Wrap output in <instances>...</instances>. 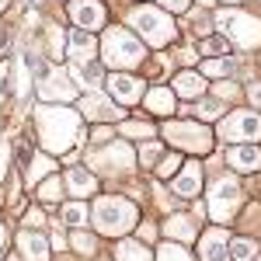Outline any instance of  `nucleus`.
<instances>
[{"mask_svg":"<svg viewBox=\"0 0 261 261\" xmlns=\"http://www.w3.org/2000/svg\"><path fill=\"white\" fill-rule=\"evenodd\" d=\"M39 133H42L45 150L63 153L70 143L81 136V119L70 108H49V105H42L39 108Z\"/></svg>","mask_w":261,"mask_h":261,"instance_id":"obj_1","label":"nucleus"},{"mask_svg":"<svg viewBox=\"0 0 261 261\" xmlns=\"http://www.w3.org/2000/svg\"><path fill=\"white\" fill-rule=\"evenodd\" d=\"M101 53H105V63H112L115 70H129L143 63V45L133 32L125 28H108L105 32V42H101Z\"/></svg>","mask_w":261,"mask_h":261,"instance_id":"obj_2","label":"nucleus"},{"mask_svg":"<svg viewBox=\"0 0 261 261\" xmlns=\"http://www.w3.org/2000/svg\"><path fill=\"white\" fill-rule=\"evenodd\" d=\"M94 223H98L101 233H125L136 223V205L119 199V195L98 199V205H94Z\"/></svg>","mask_w":261,"mask_h":261,"instance_id":"obj_3","label":"nucleus"},{"mask_svg":"<svg viewBox=\"0 0 261 261\" xmlns=\"http://www.w3.org/2000/svg\"><path fill=\"white\" fill-rule=\"evenodd\" d=\"M220 28H226V35L244 45V49H251V45H261V18H251V14H244V11H223L220 18H216Z\"/></svg>","mask_w":261,"mask_h":261,"instance_id":"obj_4","label":"nucleus"},{"mask_svg":"<svg viewBox=\"0 0 261 261\" xmlns=\"http://www.w3.org/2000/svg\"><path fill=\"white\" fill-rule=\"evenodd\" d=\"M133 24L140 28V35L150 45H167L174 39V24L164 11H153V7H136L133 11Z\"/></svg>","mask_w":261,"mask_h":261,"instance_id":"obj_5","label":"nucleus"},{"mask_svg":"<svg viewBox=\"0 0 261 261\" xmlns=\"http://www.w3.org/2000/svg\"><path fill=\"white\" fill-rule=\"evenodd\" d=\"M220 140L226 143H258L261 140V115L258 112H230L226 119L220 122Z\"/></svg>","mask_w":261,"mask_h":261,"instance_id":"obj_6","label":"nucleus"},{"mask_svg":"<svg viewBox=\"0 0 261 261\" xmlns=\"http://www.w3.org/2000/svg\"><path fill=\"white\" fill-rule=\"evenodd\" d=\"M164 136H171L181 150H192V153H209V150H213V136H209V129H205V125L171 122V125H164Z\"/></svg>","mask_w":261,"mask_h":261,"instance_id":"obj_7","label":"nucleus"},{"mask_svg":"<svg viewBox=\"0 0 261 261\" xmlns=\"http://www.w3.org/2000/svg\"><path fill=\"white\" fill-rule=\"evenodd\" d=\"M237 202H241V188H237V181H233V178H223V181L213 185L209 205H213V216H216V220H226V216L233 213Z\"/></svg>","mask_w":261,"mask_h":261,"instance_id":"obj_8","label":"nucleus"},{"mask_svg":"<svg viewBox=\"0 0 261 261\" xmlns=\"http://www.w3.org/2000/svg\"><path fill=\"white\" fill-rule=\"evenodd\" d=\"M70 18L77 21V28L94 32V28L105 24V7L98 0H70Z\"/></svg>","mask_w":261,"mask_h":261,"instance_id":"obj_9","label":"nucleus"},{"mask_svg":"<svg viewBox=\"0 0 261 261\" xmlns=\"http://www.w3.org/2000/svg\"><path fill=\"white\" fill-rule=\"evenodd\" d=\"M81 112L84 119H94V122H112V119H122L119 105H112L108 98H101V94H87L81 101Z\"/></svg>","mask_w":261,"mask_h":261,"instance_id":"obj_10","label":"nucleus"},{"mask_svg":"<svg viewBox=\"0 0 261 261\" xmlns=\"http://www.w3.org/2000/svg\"><path fill=\"white\" fill-rule=\"evenodd\" d=\"M199 188H202V167L199 164H185V171L174 178V192L181 199H195Z\"/></svg>","mask_w":261,"mask_h":261,"instance_id":"obj_11","label":"nucleus"},{"mask_svg":"<svg viewBox=\"0 0 261 261\" xmlns=\"http://www.w3.org/2000/svg\"><path fill=\"white\" fill-rule=\"evenodd\" d=\"M108 91L115 94L119 101H140V94H143V81H136V77H129V73H115L112 81H108Z\"/></svg>","mask_w":261,"mask_h":261,"instance_id":"obj_12","label":"nucleus"},{"mask_svg":"<svg viewBox=\"0 0 261 261\" xmlns=\"http://www.w3.org/2000/svg\"><path fill=\"white\" fill-rule=\"evenodd\" d=\"M202 258L205 261H230V244L223 230H209L202 237Z\"/></svg>","mask_w":261,"mask_h":261,"instance_id":"obj_13","label":"nucleus"},{"mask_svg":"<svg viewBox=\"0 0 261 261\" xmlns=\"http://www.w3.org/2000/svg\"><path fill=\"white\" fill-rule=\"evenodd\" d=\"M230 164L244 174H254V171H261V150L258 146H237V150H230Z\"/></svg>","mask_w":261,"mask_h":261,"instance_id":"obj_14","label":"nucleus"},{"mask_svg":"<svg viewBox=\"0 0 261 261\" xmlns=\"http://www.w3.org/2000/svg\"><path fill=\"white\" fill-rule=\"evenodd\" d=\"M174 94L181 98H202L205 94V77L202 73H178V81H174Z\"/></svg>","mask_w":261,"mask_h":261,"instance_id":"obj_15","label":"nucleus"},{"mask_svg":"<svg viewBox=\"0 0 261 261\" xmlns=\"http://www.w3.org/2000/svg\"><path fill=\"white\" fill-rule=\"evenodd\" d=\"M146 112H153V115H171V112H174V94H171L167 87H153V91L146 94Z\"/></svg>","mask_w":261,"mask_h":261,"instance_id":"obj_16","label":"nucleus"},{"mask_svg":"<svg viewBox=\"0 0 261 261\" xmlns=\"http://www.w3.org/2000/svg\"><path fill=\"white\" fill-rule=\"evenodd\" d=\"M39 94L45 101H53V98H60V101H70L73 98V87H66V81H63L60 73H53V77H45L39 87Z\"/></svg>","mask_w":261,"mask_h":261,"instance_id":"obj_17","label":"nucleus"},{"mask_svg":"<svg viewBox=\"0 0 261 261\" xmlns=\"http://www.w3.org/2000/svg\"><path fill=\"white\" fill-rule=\"evenodd\" d=\"M91 53H94V39H91V32H84V28H77L73 35H70V56L77 63L91 60Z\"/></svg>","mask_w":261,"mask_h":261,"instance_id":"obj_18","label":"nucleus"},{"mask_svg":"<svg viewBox=\"0 0 261 261\" xmlns=\"http://www.w3.org/2000/svg\"><path fill=\"white\" fill-rule=\"evenodd\" d=\"M66 185H70L73 195H94V188H98L94 174H87V171H81V167H73V171L66 174Z\"/></svg>","mask_w":261,"mask_h":261,"instance_id":"obj_19","label":"nucleus"},{"mask_svg":"<svg viewBox=\"0 0 261 261\" xmlns=\"http://www.w3.org/2000/svg\"><path fill=\"white\" fill-rule=\"evenodd\" d=\"M21 254H24V261H49V254H45V241L42 237H35V233H21Z\"/></svg>","mask_w":261,"mask_h":261,"instance_id":"obj_20","label":"nucleus"},{"mask_svg":"<svg viewBox=\"0 0 261 261\" xmlns=\"http://www.w3.org/2000/svg\"><path fill=\"white\" fill-rule=\"evenodd\" d=\"M230 258L233 261H254L258 258V241H247V237L233 241L230 244Z\"/></svg>","mask_w":261,"mask_h":261,"instance_id":"obj_21","label":"nucleus"},{"mask_svg":"<svg viewBox=\"0 0 261 261\" xmlns=\"http://www.w3.org/2000/svg\"><path fill=\"white\" fill-rule=\"evenodd\" d=\"M119 261H150V254H146V247L136 241H122L119 244Z\"/></svg>","mask_w":261,"mask_h":261,"instance_id":"obj_22","label":"nucleus"},{"mask_svg":"<svg viewBox=\"0 0 261 261\" xmlns=\"http://www.w3.org/2000/svg\"><path fill=\"white\" fill-rule=\"evenodd\" d=\"M195 230H199V223H192L188 216H174V220L167 223V233L171 237H195Z\"/></svg>","mask_w":261,"mask_h":261,"instance_id":"obj_23","label":"nucleus"},{"mask_svg":"<svg viewBox=\"0 0 261 261\" xmlns=\"http://www.w3.org/2000/svg\"><path fill=\"white\" fill-rule=\"evenodd\" d=\"M63 223H66V226H84V223H87V205H84V202H70V205L63 209Z\"/></svg>","mask_w":261,"mask_h":261,"instance_id":"obj_24","label":"nucleus"},{"mask_svg":"<svg viewBox=\"0 0 261 261\" xmlns=\"http://www.w3.org/2000/svg\"><path fill=\"white\" fill-rule=\"evenodd\" d=\"M49 171H53V161H49V157H39V161L32 164V171H24V181H28V185H35V181L45 178Z\"/></svg>","mask_w":261,"mask_h":261,"instance_id":"obj_25","label":"nucleus"},{"mask_svg":"<svg viewBox=\"0 0 261 261\" xmlns=\"http://www.w3.org/2000/svg\"><path fill=\"white\" fill-rule=\"evenodd\" d=\"M161 261H192V254H188L185 247H178V244H164L161 247Z\"/></svg>","mask_w":261,"mask_h":261,"instance_id":"obj_26","label":"nucleus"},{"mask_svg":"<svg viewBox=\"0 0 261 261\" xmlns=\"http://www.w3.org/2000/svg\"><path fill=\"white\" fill-rule=\"evenodd\" d=\"M60 192H63V185L56 178H49V181H42V185H39V199H45V202L60 199Z\"/></svg>","mask_w":261,"mask_h":261,"instance_id":"obj_27","label":"nucleus"},{"mask_svg":"<svg viewBox=\"0 0 261 261\" xmlns=\"http://www.w3.org/2000/svg\"><path fill=\"white\" fill-rule=\"evenodd\" d=\"M178 167H181V161L171 153V157H164V161L157 164V174H161V178H174V174H178Z\"/></svg>","mask_w":261,"mask_h":261,"instance_id":"obj_28","label":"nucleus"},{"mask_svg":"<svg viewBox=\"0 0 261 261\" xmlns=\"http://www.w3.org/2000/svg\"><path fill=\"white\" fill-rule=\"evenodd\" d=\"M202 49H205V56H226L230 42H226V39H209L205 45H202Z\"/></svg>","mask_w":261,"mask_h":261,"instance_id":"obj_29","label":"nucleus"},{"mask_svg":"<svg viewBox=\"0 0 261 261\" xmlns=\"http://www.w3.org/2000/svg\"><path fill=\"white\" fill-rule=\"evenodd\" d=\"M73 247H77L81 254H91V251H94V237H87V233H73Z\"/></svg>","mask_w":261,"mask_h":261,"instance_id":"obj_30","label":"nucleus"},{"mask_svg":"<svg viewBox=\"0 0 261 261\" xmlns=\"http://www.w3.org/2000/svg\"><path fill=\"white\" fill-rule=\"evenodd\" d=\"M125 133H129V136H150V133H153V125H146V122H129V125H125Z\"/></svg>","mask_w":261,"mask_h":261,"instance_id":"obj_31","label":"nucleus"},{"mask_svg":"<svg viewBox=\"0 0 261 261\" xmlns=\"http://www.w3.org/2000/svg\"><path fill=\"white\" fill-rule=\"evenodd\" d=\"M205 73H230V60H209Z\"/></svg>","mask_w":261,"mask_h":261,"instance_id":"obj_32","label":"nucleus"},{"mask_svg":"<svg viewBox=\"0 0 261 261\" xmlns=\"http://www.w3.org/2000/svg\"><path fill=\"white\" fill-rule=\"evenodd\" d=\"M202 119H216V115H220V105H213V101H205V105H202V112H199Z\"/></svg>","mask_w":261,"mask_h":261,"instance_id":"obj_33","label":"nucleus"},{"mask_svg":"<svg viewBox=\"0 0 261 261\" xmlns=\"http://www.w3.org/2000/svg\"><path fill=\"white\" fill-rule=\"evenodd\" d=\"M161 7H167V11H174V14H178V11L188 7V0H161Z\"/></svg>","mask_w":261,"mask_h":261,"instance_id":"obj_34","label":"nucleus"},{"mask_svg":"<svg viewBox=\"0 0 261 261\" xmlns=\"http://www.w3.org/2000/svg\"><path fill=\"white\" fill-rule=\"evenodd\" d=\"M247 98L254 101V105H261V84H251V87H247Z\"/></svg>","mask_w":261,"mask_h":261,"instance_id":"obj_35","label":"nucleus"},{"mask_svg":"<svg viewBox=\"0 0 261 261\" xmlns=\"http://www.w3.org/2000/svg\"><path fill=\"white\" fill-rule=\"evenodd\" d=\"M7 174V143H0V178Z\"/></svg>","mask_w":261,"mask_h":261,"instance_id":"obj_36","label":"nucleus"},{"mask_svg":"<svg viewBox=\"0 0 261 261\" xmlns=\"http://www.w3.org/2000/svg\"><path fill=\"white\" fill-rule=\"evenodd\" d=\"M4 87H7V66H0V98H4Z\"/></svg>","mask_w":261,"mask_h":261,"instance_id":"obj_37","label":"nucleus"},{"mask_svg":"<svg viewBox=\"0 0 261 261\" xmlns=\"http://www.w3.org/2000/svg\"><path fill=\"white\" fill-rule=\"evenodd\" d=\"M199 4H202V7H213V4H216V0H199Z\"/></svg>","mask_w":261,"mask_h":261,"instance_id":"obj_38","label":"nucleus"},{"mask_svg":"<svg viewBox=\"0 0 261 261\" xmlns=\"http://www.w3.org/2000/svg\"><path fill=\"white\" fill-rule=\"evenodd\" d=\"M7 4H11V0H0V7H7Z\"/></svg>","mask_w":261,"mask_h":261,"instance_id":"obj_39","label":"nucleus"},{"mask_svg":"<svg viewBox=\"0 0 261 261\" xmlns=\"http://www.w3.org/2000/svg\"><path fill=\"white\" fill-rule=\"evenodd\" d=\"M226 4H241V0H226Z\"/></svg>","mask_w":261,"mask_h":261,"instance_id":"obj_40","label":"nucleus"}]
</instances>
